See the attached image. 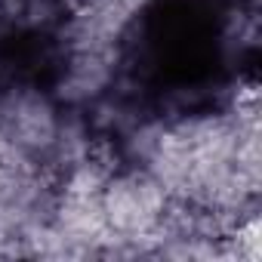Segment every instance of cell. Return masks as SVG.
<instances>
[{
    "label": "cell",
    "mask_w": 262,
    "mask_h": 262,
    "mask_svg": "<svg viewBox=\"0 0 262 262\" xmlns=\"http://www.w3.org/2000/svg\"><path fill=\"white\" fill-rule=\"evenodd\" d=\"M56 10H62V0H0V19L10 25H40Z\"/></svg>",
    "instance_id": "obj_1"
}]
</instances>
